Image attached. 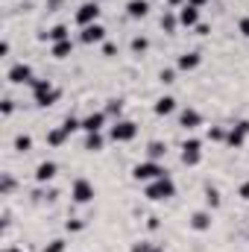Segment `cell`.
<instances>
[{
	"label": "cell",
	"mask_w": 249,
	"mask_h": 252,
	"mask_svg": "<svg viewBox=\"0 0 249 252\" xmlns=\"http://www.w3.org/2000/svg\"><path fill=\"white\" fill-rule=\"evenodd\" d=\"M147 250H153L150 241H138V244H132V252H147Z\"/></svg>",
	"instance_id": "cell-38"
},
{
	"label": "cell",
	"mask_w": 249,
	"mask_h": 252,
	"mask_svg": "<svg viewBox=\"0 0 249 252\" xmlns=\"http://www.w3.org/2000/svg\"><path fill=\"white\" fill-rule=\"evenodd\" d=\"M158 24H161V30H164L167 35H173V32L179 30V15H176V12H164Z\"/></svg>",
	"instance_id": "cell-25"
},
{
	"label": "cell",
	"mask_w": 249,
	"mask_h": 252,
	"mask_svg": "<svg viewBox=\"0 0 249 252\" xmlns=\"http://www.w3.org/2000/svg\"><path fill=\"white\" fill-rule=\"evenodd\" d=\"M202 64V53L199 50H185L179 59H176V70H196Z\"/></svg>",
	"instance_id": "cell-18"
},
{
	"label": "cell",
	"mask_w": 249,
	"mask_h": 252,
	"mask_svg": "<svg viewBox=\"0 0 249 252\" xmlns=\"http://www.w3.org/2000/svg\"><path fill=\"white\" fill-rule=\"evenodd\" d=\"M38 38H41V41H50V44L67 41V38H70V27H67V24H56V27H50L47 32H38Z\"/></svg>",
	"instance_id": "cell-17"
},
{
	"label": "cell",
	"mask_w": 249,
	"mask_h": 252,
	"mask_svg": "<svg viewBox=\"0 0 249 252\" xmlns=\"http://www.w3.org/2000/svg\"><path fill=\"white\" fill-rule=\"evenodd\" d=\"M226 132H229V126H208V141L226 144Z\"/></svg>",
	"instance_id": "cell-29"
},
{
	"label": "cell",
	"mask_w": 249,
	"mask_h": 252,
	"mask_svg": "<svg viewBox=\"0 0 249 252\" xmlns=\"http://www.w3.org/2000/svg\"><path fill=\"white\" fill-rule=\"evenodd\" d=\"M147 158H153V161L167 158V144H164V141H150V144H147Z\"/></svg>",
	"instance_id": "cell-21"
},
{
	"label": "cell",
	"mask_w": 249,
	"mask_h": 252,
	"mask_svg": "<svg viewBox=\"0 0 249 252\" xmlns=\"http://www.w3.org/2000/svg\"><path fill=\"white\" fill-rule=\"evenodd\" d=\"M85 226H88V223H85L82 217H70V220L64 223V232H70V235H76V232H82Z\"/></svg>",
	"instance_id": "cell-31"
},
{
	"label": "cell",
	"mask_w": 249,
	"mask_h": 252,
	"mask_svg": "<svg viewBox=\"0 0 249 252\" xmlns=\"http://www.w3.org/2000/svg\"><path fill=\"white\" fill-rule=\"evenodd\" d=\"M158 226H161V223H158V217H156V214H153V217H147V229H150V232H156Z\"/></svg>",
	"instance_id": "cell-40"
},
{
	"label": "cell",
	"mask_w": 249,
	"mask_h": 252,
	"mask_svg": "<svg viewBox=\"0 0 249 252\" xmlns=\"http://www.w3.org/2000/svg\"><path fill=\"white\" fill-rule=\"evenodd\" d=\"M109 138H112L115 144H129V141L138 138V124L129 121V118H118L115 124L109 126Z\"/></svg>",
	"instance_id": "cell-4"
},
{
	"label": "cell",
	"mask_w": 249,
	"mask_h": 252,
	"mask_svg": "<svg viewBox=\"0 0 249 252\" xmlns=\"http://www.w3.org/2000/svg\"><path fill=\"white\" fill-rule=\"evenodd\" d=\"M158 82H161V85H173V82H176V70H173V67H161V70H158Z\"/></svg>",
	"instance_id": "cell-32"
},
{
	"label": "cell",
	"mask_w": 249,
	"mask_h": 252,
	"mask_svg": "<svg viewBox=\"0 0 249 252\" xmlns=\"http://www.w3.org/2000/svg\"><path fill=\"white\" fill-rule=\"evenodd\" d=\"M153 112H156V118H170V115L176 112V97H173V94H161V97L153 103Z\"/></svg>",
	"instance_id": "cell-16"
},
{
	"label": "cell",
	"mask_w": 249,
	"mask_h": 252,
	"mask_svg": "<svg viewBox=\"0 0 249 252\" xmlns=\"http://www.w3.org/2000/svg\"><path fill=\"white\" fill-rule=\"evenodd\" d=\"M176 15H179V27L196 30V24H199V6H193V3H187L185 0V6L176 9Z\"/></svg>",
	"instance_id": "cell-14"
},
{
	"label": "cell",
	"mask_w": 249,
	"mask_h": 252,
	"mask_svg": "<svg viewBox=\"0 0 249 252\" xmlns=\"http://www.w3.org/2000/svg\"><path fill=\"white\" fill-rule=\"evenodd\" d=\"M173 196H176V182L170 179V173L147 185V199H150V202H167V199H173Z\"/></svg>",
	"instance_id": "cell-3"
},
{
	"label": "cell",
	"mask_w": 249,
	"mask_h": 252,
	"mask_svg": "<svg viewBox=\"0 0 249 252\" xmlns=\"http://www.w3.org/2000/svg\"><path fill=\"white\" fill-rule=\"evenodd\" d=\"M147 252H164V250H161V247H156V244H153V250H147Z\"/></svg>",
	"instance_id": "cell-46"
},
{
	"label": "cell",
	"mask_w": 249,
	"mask_h": 252,
	"mask_svg": "<svg viewBox=\"0 0 249 252\" xmlns=\"http://www.w3.org/2000/svg\"><path fill=\"white\" fill-rule=\"evenodd\" d=\"M50 53H53V59H70L73 56V41L67 38V41H56L53 47H50Z\"/></svg>",
	"instance_id": "cell-23"
},
{
	"label": "cell",
	"mask_w": 249,
	"mask_h": 252,
	"mask_svg": "<svg viewBox=\"0 0 249 252\" xmlns=\"http://www.w3.org/2000/svg\"><path fill=\"white\" fill-rule=\"evenodd\" d=\"M129 47H132L135 56H144V53L150 50V38H147V35H135V38L129 41Z\"/></svg>",
	"instance_id": "cell-27"
},
{
	"label": "cell",
	"mask_w": 249,
	"mask_h": 252,
	"mask_svg": "<svg viewBox=\"0 0 249 252\" xmlns=\"http://www.w3.org/2000/svg\"><path fill=\"white\" fill-rule=\"evenodd\" d=\"M0 112H3V118H9V115L15 112V100H12V97H6V100H3V106H0Z\"/></svg>",
	"instance_id": "cell-35"
},
{
	"label": "cell",
	"mask_w": 249,
	"mask_h": 252,
	"mask_svg": "<svg viewBox=\"0 0 249 252\" xmlns=\"http://www.w3.org/2000/svg\"><path fill=\"white\" fill-rule=\"evenodd\" d=\"M182 164L185 167H196L199 161H202V141L199 138H187V141H182Z\"/></svg>",
	"instance_id": "cell-9"
},
{
	"label": "cell",
	"mask_w": 249,
	"mask_h": 252,
	"mask_svg": "<svg viewBox=\"0 0 249 252\" xmlns=\"http://www.w3.org/2000/svg\"><path fill=\"white\" fill-rule=\"evenodd\" d=\"M187 3H193V6H199V9H202V6H205V3H211V0H187Z\"/></svg>",
	"instance_id": "cell-44"
},
{
	"label": "cell",
	"mask_w": 249,
	"mask_h": 252,
	"mask_svg": "<svg viewBox=\"0 0 249 252\" xmlns=\"http://www.w3.org/2000/svg\"><path fill=\"white\" fill-rule=\"evenodd\" d=\"M103 56H109V59H112V56H118V47H115L112 41H106V44H103Z\"/></svg>",
	"instance_id": "cell-39"
},
{
	"label": "cell",
	"mask_w": 249,
	"mask_h": 252,
	"mask_svg": "<svg viewBox=\"0 0 249 252\" xmlns=\"http://www.w3.org/2000/svg\"><path fill=\"white\" fill-rule=\"evenodd\" d=\"M6 79L12 82V85H32L38 76H35V70H32V64L27 62H15L9 70H6Z\"/></svg>",
	"instance_id": "cell-6"
},
{
	"label": "cell",
	"mask_w": 249,
	"mask_h": 252,
	"mask_svg": "<svg viewBox=\"0 0 249 252\" xmlns=\"http://www.w3.org/2000/svg\"><path fill=\"white\" fill-rule=\"evenodd\" d=\"M9 50H12V44H9V41H3V44H0V56H9Z\"/></svg>",
	"instance_id": "cell-43"
},
{
	"label": "cell",
	"mask_w": 249,
	"mask_h": 252,
	"mask_svg": "<svg viewBox=\"0 0 249 252\" xmlns=\"http://www.w3.org/2000/svg\"><path fill=\"white\" fill-rule=\"evenodd\" d=\"M103 112H106L109 118H115V121H118V118H124V100H121V97L106 100V109H103Z\"/></svg>",
	"instance_id": "cell-26"
},
{
	"label": "cell",
	"mask_w": 249,
	"mask_h": 252,
	"mask_svg": "<svg viewBox=\"0 0 249 252\" xmlns=\"http://www.w3.org/2000/svg\"><path fill=\"white\" fill-rule=\"evenodd\" d=\"M64 250H67V241H64V238H53L41 252H64Z\"/></svg>",
	"instance_id": "cell-34"
},
{
	"label": "cell",
	"mask_w": 249,
	"mask_h": 252,
	"mask_svg": "<svg viewBox=\"0 0 249 252\" xmlns=\"http://www.w3.org/2000/svg\"><path fill=\"white\" fill-rule=\"evenodd\" d=\"M238 32H241L244 38H249V15H244V18L238 21Z\"/></svg>",
	"instance_id": "cell-36"
},
{
	"label": "cell",
	"mask_w": 249,
	"mask_h": 252,
	"mask_svg": "<svg viewBox=\"0 0 249 252\" xmlns=\"http://www.w3.org/2000/svg\"><path fill=\"white\" fill-rule=\"evenodd\" d=\"M79 41L82 44H106V27L103 24H91L79 30Z\"/></svg>",
	"instance_id": "cell-12"
},
{
	"label": "cell",
	"mask_w": 249,
	"mask_h": 252,
	"mask_svg": "<svg viewBox=\"0 0 249 252\" xmlns=\"http://www.w3.org/2000/svg\"><path fill=\"white\" fill-rule=\"evenodd\" d=\"M106 147V135L103 132H91V135H85V150L88 153H100Z\"/></svg>",
	"instance_id": "cell-22"
},
{
	"label": "cell",
	"mask_w": 249,
	"mask_h": 252,
	"mask_svg": "<svg viewBox=\"0 0 249 252\" xmlns=\"http://www.w3.org/2000/svg\"><path fill=\"white\" fill-rule=\"evenodd\" d=\"M211 223H214V217H211V211H208V208L193 211V214H190V220H187V226H190L193 232H208V229H211Z\"/></svg>",
	"instance_id": "cell-15"
},
{
	"label": "cell",
	"mask_w": 249,
	"mask_h": 252,
	"mask_svg": "<svg viewBox=\"0 0 249 252\" xmlns=\"http://www.w3.org/2000/svg\"><path fill=\"white\" fill-rule=\"evenodd\" d=\"M208 32H211V27H208V24H202V21H199V24H196V35H208Z\"/></svg>",
	"instance_id": "cell-42"
},
{
	"label": "cell",
	"mask_w": 249,
	"mask_h": 252,
	"mask_svg": "<svg viewBox=\"0 0 249 252\" xmlns=\"http://www.w3.org/2000/svg\"><path fill=\"white\" fill-rule=\"evenodd\" d=\"M64 0H47V12H59Z\"/></svg>",
	"instance_id": "cell-41"
},
{
	"label": "cell",
	"mask_w": 249,
	"mask_h": 252,
	"mask_svg": "<svg viewBox=\"0 0 249 252\" xmlns=\"http://www.w3.org/2000/svg\"><path fill=\"white\" fill-rule=\"evenodd\" d=\"M15 185H18L15 176H12V173H3V176H0V196H9V193L15 190Z\"/></svg>",
	"instance_id": "cell-28"
},
{
	"label": "cell",
	"mask_w": 249,
	"mask_h": 252,
	"mask_svg": "<svg viewBox=\"0 0 249 252\" xmlns=\"http://www.w3.org/2000/svg\"><path fill=\"white\" fill-rule=\"evenodd\" d=\"M249 138V121H235V124L229 126V132H226V147H232V150H241L244 144H247Z\"/></svg>",
	"instance_id": "cell-8"
},
{
	"label": "cell",
	"mask_w": 249,
	"mask_h": 252,
	"mask_svg": "<svg viewBox=\"0 0 249 252\" xmlns=\"http://www.w3.org/2000/svg\"><path fill=\"white\" fill-rule=\"evenodd\" d=\"M100 3L97 0H85L79 9H76V15H73V21L79 24V27H91V24H100Z\"/></svg>",
	"instance_id": "cell-7"
},
{
	"label": "cell",
	"mask_w": 249,
	"mask_h": 252,
	"mask_svg": "<svg viewBox=\"0 0 249 252\" xmlns=\"http://www.w3.org/2000/svg\"><path fill=\"white\" fill-rule=\"evenodd\" d=\"M62 126H64V132H67V135H73L76 129H82V118H76V115H67V118L62 121Z\"/></svg>",
	"instance_id": "cell-30"
},
{
	"label": "cell",
	"mask_w": 249,
	"mask_h": 252,
	"mask_svg": "<svg viewBox=\"0 0 249 252\" xmlns=\"http://www.w3.org/2000/svg\"><path fill=\"white\" fill-rule=\"evenodd\" d=\"M3 252H24V250H21V247H15V244H9V247H6Z\"/></svg>",
	"instance_id": "cell-45"
},
{
	"label": "cell",
	"mask_w": 249,
	"mask_h": 252,
	"mask_svg": "<svg viewBox=\"0 0 249 252\" xmlns=\"http://www.w3.org/2000/svg\"><path fill=\"white\" fill-rule=\"evenodd\" d=\"M97 3H100V0H97Z\"/></svg>",
	"instance_id": "cell-47"
},
{
	"label": "cell",
	"mask_w": 249,
	"mask_h": 252,
	"mask_svg": "<svg viewBox=\"0 0 249 252\" xmlns=\"http://www.w3.org/2000/svg\"><path fill=\"white\" fill-rule=\"evenodd\" d=\"M15 150H18V153H30V150H32V138H30V135H18V138H15Z\"/></svg>",
	"instance_id": "cell-33"
},
{
	"label": "cell",
	"mask_w": 249,
	"mask_h": 252,
	"mask_svg": "<svg viewBox=\"0 0 249 252\" xmlns=\"http://www.w3.org/2000/svg\"><path fill=\"white\" fill-rule=\"evenodd\" d=\"M179 126H182L185 132H193V129H199V126H202V112H199V109H193V106H185V109H179Z\"/></svg>",
	"instance_id": "cell-11"
},
{
	"label": "cell",
	"mask_w": 249,
	"mask_h": 252,
	"mask_svg": "<svg viewBox=\"0 0 249 252\" xmlns=\"http://www.w3.org/2000/svg\"><path fill=\"white\" fill-rule=\"evenodd\" d=\"M94 196H97V190H94V182H91V179H85V176H76V179H73V185H70V199H73L76 205H88V202H94Z\"/></svg>",
	"instance_id": "cell-5"
},
{
	"label": "cell",
	"mask_w": 249,
	"mask_h": 252,
	"mask_svg": "<svg viewBox=\"0 0 249 252\" xmlns=\"http://www.w3.org/2000/svg\"><path fill=\"white\" fill-rule=\"evenodd\" d=\"M56 173H59V164H56V161H50V158H44V161H38V164H35L32 179H35L38 185H47V182H53V179H56Z\"/></svg>",
	"instance_id": "cell-10"
},
{
	"label": "cell",
	"mask_w": 249,
	"mask_h": 252,
	"mask_svg": "<svg viewBox=\"0 0 249 252\" xmlns=\"http://www.w3.org/2000/svg\"><path fill=\"white\" fill-rule=\"evenodd\" d=\"M147 15H150V0H129V3H126V18L141 21V18H147Z\"/></svg>",
	"instance_id": "cell-19"
},
{
	"label": "cell",
	"mask_w": 249,
	"mask_h": 252,
	"mask_svg": "<svg viewBox=\"0 0 249 252\" xmlns=\"http://www.w3.org/2000/svg\"><path fill=\"white\" fill-rule=\"evenodd\" d=\"M106 121H109V115L100 109V112H88L85 118H82V132L85 135H91V132H103L106 129Z\"/></svg>",
	"instance_id": "cell-13"
},
{
	"label": "cell",
	"mask_w": 249,
	"mask_h": 252,
	"mask_svg": "<svg viewBox=\"0 0 249 252\" xmlns=\"http://www.w3.org/2000/svg\"><path fill=\"white\" fill-rule=\"evenodd\" d=\"M238 196H241L244 202H249V179H244V182H241V188H238Z\"/></svg>",
	"instance_id": "cell-37"
},
{
	"label": "cell",
	"mask_w": 249,
	"mask_h": 252,
	"mask_svg": "<svg viewBox=\"0 0 249 252\" xmlns=\"http://www.w3.org/2000/svg\"><path fill=\"white\" fill-rule=\"evenodd\" d=\"M67 138H70V135L64 132V126H53V129L47 132V147H53V150H56V147H62Z\"/></svg>",
	"instance_id": "cell-24"
},
{
	"label": "cell",
	"mask_w": 249,
	"mask_h": 252,
	"mask_svg": "<svg viewBox=\"0 0 249 252\" xmlns=\"http://www.w3.org/2000/svg\"><path fill=\"white\" fill-rule=\"evenodd\" d=\"M161 176H167V170L161 167V161H153V158H144V161H138L132 167V179L135 182H144V185H150V182H156Z\"/></svg>",
	"instance_id": "cell-2"
},
{
	"label": "cell",
	"mask_w": 249,
	"mask_h": 252,
	"mask_svg": "<svg viewBox=\"0 0 249 252\" xmlns=\"http://www.w3.org/2000/svg\"><path fill=\"white\" fill-rule=\"evenodd\" d=\"M202 199H205V208H208V211H217V208L223 205V196H220V190L214 188V185H205Z\"/></svg>",
	"instance_id": "cell-20"
},
{
	"label": "cell",
	"mask_w": 249,
	"mask_h": 252,
	"mask_svg": "<svg viewBox=\"0 0 249 252\" xmlns=\"http://www.w3.org/2000/svg\"><path fill=\"white\" fill-rule=\"evenodd\" d=\"M30 88H32V103H35V106H41V109L56 106V103H59V97H62L59 85H53L50 79H35Z\"/></svg>",
	"instance_id": "cell-1"
}]
</instances>
